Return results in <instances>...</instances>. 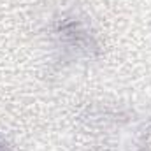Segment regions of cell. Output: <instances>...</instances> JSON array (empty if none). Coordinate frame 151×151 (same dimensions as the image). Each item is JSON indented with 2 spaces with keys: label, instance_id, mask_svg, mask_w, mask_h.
<instances>
[{
  "label": "cell",
  "instance_id": "1",
  "mask_svg": "<svg viewBox=\"0 0 151 151\" xmlns=\"http://www.w3.org/2000/svg\"><path fill=\"white\" fill-rule=\"evenodd\" d=\"M0 151H9V150H7V146H5L4 142H0Z\"/></svg>",
  "mask_w": 151,
  "mask_h": 151
}]
</instances>
